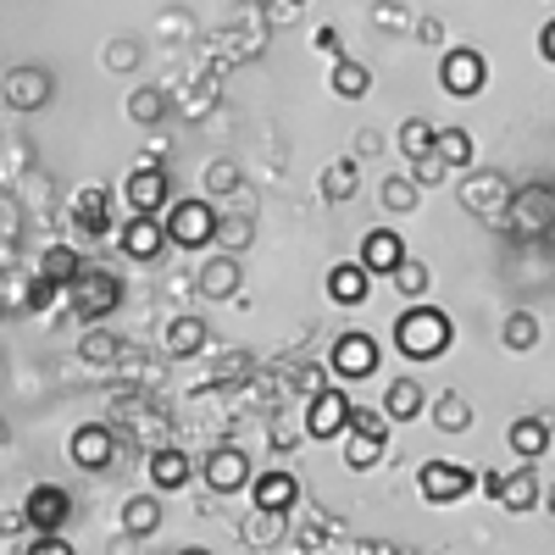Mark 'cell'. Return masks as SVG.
<instances>
[{"label": "cell", "mask_w": 555, "mask_h": 555, "mask_svg": "<svg viewBox=\"0 0 555 555\" xmlns=\"http://www.w3.org/2000/svg\"><path fill=\"white\" fill-rule=\"evenodd\" d=\"M395 345H400V356H411V361L444 356V350H450V317H444L439 306H411V311H400Z\"/></svg>", "instance_id": "6da1fadb"}, {"label": "cell", "mask_w": 555, "mask_h": 555, "mask_svg": "<svg viewBox=\"0 0 555 555\" xmlns=\"http://www.w3.org/2000/svg\"><path fill=\"white\" fill-rule=\"evenodd\" d=\"M167 245H178V250H201V245H211L217 240V206L211 201H167Z\"/></svg>", "instance_id": "7a4b0ae2"}, {"label": "cell", "mask_w": 555, "mask_h": 555, "mask_svg": "<svg viewBox=\"0 0 555 555\" xmlns=\"http://www.w3.org/2000/svg\"><path fill=\"white\" fill-rule=\"evenodd\" d=\"M439 83H444V95H478V89L489 83V62H483V51H467V44H455V51H444V62H439Z\"/></svg>", "instance_id": "3957f363"}, {"label": "cell", "mask_w": 555, "mask_h": 555, "mask_svg": "<svg viewBox=\"0 0 555 555\" xmlns=\"http://www.w3.org/2000/svg\"><path fill=\"white\" fill-rule=\"evenodd\" d=\"M250 500L261 517H284L300 505V478L289 467H272V473H250Z\"/></svg>", "instance_id": "277c9868"}, {"label": "cell", "mask_w": 555, "mask_h": 555, "mask_svg": "<svg viewBox=\"0 0 555 555\" xmlns=\"http://www.w3.org/2000/svg\"><path fill=\"white\" fill-rule=\"evenodd\" d=\"M473 473L461 467V461H423V478H416V489H423V500L434 505H455V500H467L473 494Z\"/></svg>", "instance_id": "5b68a950"}, {"label": "cell", "mask_w": 555, "mask_h": 555, "mask_svg": "<svg viewBox=\"0 0 555 555\" xmlns=\"http://www.w3.org/2000/svg\"><path fill=\"white\" fill-rule=\"evenodd\" d=\"M350 423V395L334 389V384H322L306 405V439H339Z\"/></svg>", "instance_id": "8992f818"}, {"label": "cell", "mask_w": 555, "mask_h": 555, "mask_svg": "<svg viewBox=\"0 0 555 555\" xmlns=\"http://www.w3.org/2000/svg\"><path fill=\"white\" fill-rule=\"evenodd\" d=\"M328 361H334V378L361 384V378L378 373V339H373V334H339Z\"/></svg>", "instance_id": "52a82bcc"}, {"label": "cell", "mask_w": 555, "mask_h": 555, "mask_svg": "<svg viewBox=\"0 0 555 555\" xmlns=\"http://www.w3.org/2000/svg\"><path fill=\"white\" fill-rule=\"evenodd\" d=\"M122 201H128L133 211H145V217H162L167 201H172V183H167V172H162L156 162H145V167H133V172H128Z\"/></svg>", "instance_id": "ba28073f"}, {"label": "cell", "mask_w": 555, "mask_h": 555, "mask_svg": "<svg viewBox=\"0 0 555 555\" xmlns=\"http://www.w3.org/2000/svg\"><path fill=\"white\" fill-rule=\"evenodd\" d=\"M400 256H405V240L395 234V228H366V234H361V256H356V267H361L366 278H389V272L400 267Z\"/></svg>", "instance_id": "9c48e42d"}, {"label": "cell", "mask_w": 555, "mask_h": 555, "mask_svg": "<svg viewBox=\"0 0 555 555\" xmlns=\"http://www.w3.org/2000/svg\"><path fill=\"white\" fill-rule=\"evenodd\" d=\"M67 517H73V500H67V489H56V483H39V489L23 500V522L39 528V533L67 528Z\"/></svg>", "instance_id": "30bf717a"}, {"label": "cell", "mask_w": 555, "mask_h": 555, "mask_svg": "<svg viewBox=\"0 0 555 555\" xmlns=\"http://www.w3.org/2000/svg\"><path fill=\"white\" fill-rule=\"evenodd\" d=\"M117 245H122V256H128V261H156V256L167 250V228H162V217H145V211H133V217L122 222Z\"/></svg>", "instance_id": "8fae6325"}, {"label": "cell", "mask_w": 555, "mask_h": 555, "mask_svg": "<svg viewBox=\"0 0 555 555\" xmlns=\"http://www.w3.org/2000/svg\"><path fill=\"white\" fill-rule=\"evenodd\" d=\"M206 483L217 489V494H240L245 483H250V455L245 450H234V444H222V450H211L206 455Z\"/></svg>", "instance_id": "7c38bea8"}, {"label": "cell", "mask_w": 555, "mask_h": 555, "mask_svg": "<svg viewBox=\"0 0 555 555\" xmlns=\"http://www.w3.org/2000/svg\"><path fill=\"white\" fill-rule=\"evenodd\" d=\"M67 450H73V461H78L83 473H106V467H112V455H117V439H112L106 423H83V428L73 434Z\"/></svg>", "instance_id": "4fadbf2b"}, {"label": "cell", "mask_w": 555, "mask_h": 555, "mask_svg": "<svg viewBox=\"0 0 555 555\" xmlns=\"http://www.w3.org/2000/svg\"><path fill=\"white\" fill-rule=\"evenodd\" d=\"M51 73L44 67H17V73H7V106L12 112H39L44 101H51Z\"/></svg>", "instance_id": "5bb4252c"}, {"label": "cell", "mask_w": 555, "mask_h": 555, "mask_svg": "<svg viewBox=\"0 0 555 555\" xmlns=\"http://www.w3.org/2000/svg\"><path fill=\"white\" fill-rule=\"evenodd\" d=\"M67 289H78L73 306H78L83 317H101V311H112V306L122 300V278H112V272H89V278H73Z\"/></svg>", "instance_id": "9a60e30c"}, {"label": "cell", "mask_w": 555, "mask_h": 555, "mask_svg": "<svg viewBox=\"0 0 555 555\" xmlns=\"http://www.w3.org/2000/svg\"><path fill=\"white\" fill-rule=\"evenodd\" d=\"M151 483L156 489H183V483H190V473H195V461L190 455H183V450H172V444H162V450H151Z\"/></svg>", "instance_id": "2e32d148"}, {"label": "cell", "mask_w": 555, "mask_h": 555, "mask_svg": "<svg viewBox=\"0 0 555 555\" xmlns=\"http://www.w3.org/2000/svg\"><path fill=\"white\" fill-rule=\"evenodd\" d=\"M240 261L234 256H211L206 267H201V295L206 300H234V289H240Z\"/></svg>", "instance_id": "e0dca14e"}, {"label": "cell", "mask_w": 555, "mask_h": 555, "mask_svg": "<svg viewBox=\"0 0 555 555\" xmlns=\"http://www.w3.org/2000/svg\"><path fill=\"white\" fill-rule=\"evenodd\" d=\"M366 289H373V278H366L356 261H339V267L328 272V300H334V306H361Z\"/></svg>", "instance_id": "ac0fdd59"}, {"label": "cell", "mask_w": 555, "mask_h": 555, "mask_svg": "<svg viewBox=\"0 0 555 555\" xmlns=\"http://www.w3.org/2000/svg\"><path fill=\"white\" fill-rule=\"evenodd\" d=\"M73 217L89 228V234H106L112 228V195L101 190V183H89V190H78V201H73Z\"/></svg>", "instance_id": "d6986e66"}, {"label": "cell", "mask_w": 555, "mask_h": 555, "mask_svg": "<svg viewBox=\"0 0 555 555\" xmlns=\"http://www.w3.org/2000/svg\"><path fill=\"white\" fill-rule=\"evenodd\" d=\"M444 167H473L478 145H473V133L467 128H434V145H428Z\"/></svg>", "instance_id": "ffe728a7"}, {"label": "cell", "mask_w": 555, "mask_h": 555, "mask_svg": "<svg viewBox=\"0 0 555 555\" xmlns=\"http://www.w3.org/2000/svg\"><path fill=\"white\" fill-rule=\"evenodd\" d=\"M505 444H512L522 461H539V455L550 450V423H544V416H522V423H512Z\"/></svg>", "instance_id": "44dd1931"}, {"label": "cell", "mask_w": 555, "mask_h": 555, "mask_svg": "<svg viewBox=\"0 0 555 555\" xmlns=\"http://www.w3.org/2000/svg\"><path fill=\"white\" fill-rule=\"evenodd\" d=\"M156 528H162V500H156V494H133V500L122 505V533L151 539Z\"/></svg>", "instance_id": "7402d4cb"}, {"label": "cell", "mask_w": 555, "mask_h": 555, "mask_svg": "<svg viewBox=\"0 0 555 555\" xmlns=\"http://www.w3.org/2000/svg\"><path fill=\"white\" fill-rule=\"evenodd\" d=\"M373 89V67L356 62V56H334V95L339 101H361Z\"/></svg>", "instance_id": "603a6c76"}, {"label": "cell", "mask_w": 555, "mask_h": 555, "mask_svg": "<svg viewBox=\"0 0 555 555\" xmlns=\"http://www.w3.org/2000/svg\"><path fill=\"white\" fill-rule=\"evenodd\" d=\"M384 416H389V423H411V416H423V384H416V378H395L389 395H384Z\"/></svg>", "instance_id": "cb8c5ba5"}, {"label": "cell", "mask_w": 555, "mask_h": 555, "mask_svg": "<svg viewBox=\"0 0 555 555\" xmlns=\"http://www.w3.org/2000/svg\"><path fill=\"white\" fill-rule=\"evenodd\" d=\"M206 334H211V328H206L201 317H172V328H167V356H178V361H183V356H201V350H206Z\"/></svg>", "instance_id": "d4e9b609"}, {"label": "cell", "mask_w": 555, "mask_h": 555, "mask_svg": "<svg viewBox=\"0 0 555 555\" xmlns=\"http://www.w3.org/2000/svg\"><path fill=\"white\" fill-rule=\"evenodd\" d=\"M505 512H533V500H539V478L533 467H517V478H500V494H494Z\"/></svg>", "instance_id": "484cf974"}, {"label": "cell", "mask_w": 555, "mask_h": 555, "mask_svg": "<svg viewBox=\"0 0 555 555\" xmlns=\"http://www.w3.org/2000/svg\"><path fill=\"white\" fill-rule=\"evenodd\" d=\"M345 439V467H356V473H366V467H378L384 461V450H389V439H373V434H339Z\"/></svg>", "instance_id": "4316f807"}, {"label": "cell", "mask_w": 555, "mask_h": 555, "mask_svg": "<svg viewBox=\"0 0 555 555\" xmlns=\"http://www.w3.org/2000/svg\"><path fill=\"white\" fill-rule=\"evenodd\" d=\"M434 428H439V434H467V428H473L467 395H439V400H434Z\"/></svg>", "instance_id": "83f0119b"}, {"label": "cell", "mask_w": 555, "mask_h": 555, "mask_svg": "<svg viewBox=\"0 0 555 555\" xmlns=\"http://www.w3.org/2000/svg\"><path fill=\"white\" fill-rule=\"evenodd\" d=\"M78 272H83V267H78V250H73V245H51V250H44V267H39V278H51L56 289H67Z\"/></svg>", "instance_id": "f1b7e54d"}, {"label": "cell", "mask_w": 555, "mask_h": 555, "mask_svg": "<svg viewBox=\"0 0 555 555\" xmlns=\"http://www.w3.org/2000/svg\"><path fill=\"white\" fill-rule=\"evenodd\" d=\"M356 195V162L339 156L334 167H322V201H350Z\"/></svg>", "instance_id": "f546056e"}, {"label": "cell", "mask_w": 555, "mask_h": 555, "mask_svg": "<svg viewBox=\"0 0 555 555\" xmlns=\"http://www.w3.org/2000/svg\"><path fill=\"white\" fill-rule=\"evenodd\" d=\"M389 278H395V289H400L405 300H423V295H428V267L411 261V256H400V267H395Z\"/></svg>", "instance_id": "4dcf8cb0"}, {"label": "cell", "mask_w": 555, "mask_h": 555, "mask_svg": "<svg viewBox=\"0 0 555 555\" xmlns=\"http://www.w3.org/2000/svg\"><path fill=\"white\" fill-rule=\"evenodd\" d=\"M117 350H122V345H117V334H106V328H89V334H83V345H78V356H83L89 366H112V361H117Z\"/></svg>", "instance_id": "1f68e13d"}, {"label": "cell", "mask_w": 555, "mask_h": 555, "mask_svg": "<svg viewBox=\"0 0 555 555\" xmlns=\"http://www.w3.org/2000/svg\"><path fill=\"white\" fill-rule=\"evenodd\" d=\"M378 195H384V206H389V211H400V217H405V211H416V201H423V190H416V183H411L405 172H400V178H384V190H378Z\"/></svg>", "instance_id": "d6a6232c"}, {"label": "cell", "mask_w": 555, "mask_h": 555, "mask_svg": "<svg viewBox=\"0 0 555 555\" xmlns=\"http://www.w3.org/2000/svg\"><path fill=\"white\" fill-rule=\"evenodd\" d=\"M434 145V122L428 117H405L400 122V156H423Z\"/></svg>", "instance_id": "836d02e7"}, {"label": "cell", "mask_w": 555, "mask_h": 555, "mask_svg": "<svg viewBox=\"0 0 555 555\" xmlns=\"http://www.w3.org/2000/svg\"><path fill=\"white\" fill-rule=\"evenodd\" d=\"M162 112H167V95H162V89H139V95L128 101V117H133L139 128H151V122H162Z\"/></svg>", "instance_id": "e575fe53"}, {"label": "cell", "mask_w": 555, "mask_h": 555, "mask_svg": "<svg viewBox=\"0 0 555 555\" xmlns=\"http://www.w3.org/2000/svg\"><path fill=\"white\" fill-rule=\"evenodd\" d=\"M505 345H512V350H533L539 345V317H528V311L505 317Z\"/></svg>", "instance_id": "d590c367"}, {"label": "cell", "mask_w": 555, "mask_h": 555, "mask_svg": "<svg viewBox=\"0 0 555 555\" xmlns=\"http://www.w3.org/2000/svg\"><path fill=\"white\" fill-rule=\"evenodd\" d=\"M405 162H411V172H405V178L416 183V190H434V183H444V172H450L434 151H423V156H405Z\"/></svg>", "instance_id": "8d00e7d4"}, {"label": "cell", "mask_w": 555, "mask_h": 555, "mask_svg": "<svg viewBox=\"0 0 555 555\" xmlns=\"http://www.w3.org/2000/svg\"><path fill=\"white\" fill-rule=\"evenodd\" d=\"M350 434H373V439H389V416H378V411H366V405H350V423H345Z\"/></svg>", "instance_id": "74e56055"}, {"label": "cell", "mask_w": 555, "mask_h": 555, "mask_svg": "<svg viewBox=\"0 0 555 555\" xmlns=\"http://www.w3.org/2000/svg\"><path fill=\"white\" fill-rule=\"evenodd\" d=\"M206 183H211V195H234V190H240V167H234V162H217V167L206 172Z\"/></svg>", "instance_id": "f35d334b"}, {"label": "cell", "mask_w": 555, "mask_h": 555, "mask_svg": "<svg viewBox=\"0 0 555 555\" xmlns=\"http://www.w3.org/2000/svg\"><path fill=\"white\" fill-rule=\"evenodd\" d=\"M133 62H139V44H133V39L106 44V67H112V73H133Z\"/></svg>", "instance_id": "ab89813d"}, {"label": "cell", "mask_w": 555, "mask_h": 555, "mask_svg": "<svg viewBox=\"0 0 555 555\" xmlns=\"http://www.w3.org/2000/svg\"><path fill=\"white\" fill-rule=\"evenodd\" d=\"M28 550H34V555H73V544H67L62 533H39Z\"/></svg>", "instance_id": "60d3db41"}, {"label": "cell", "mask_w": 555, "mask_h": 555, "mask_svg": "<svg viewBox=\"0 0 555 555\" xmlns=\"http://www.w3.org/2000/svg\"><path fill=\"white\" fill-rule=\"evenodd\" d=\"M311 44H317V51H328V56H345V39H339V28H317V34H311Z\"/></svg>", "instance_id": "b9f144b4"}, {"label": "cell", "mask_w": 555, "mask_h": 555, "mask_svg": "<svg viewBox=\"0 0 555 555\" xmlns=\"http://www.w3.org/2000/svg\"><path fill=\"white\" fill-rule=\"evenodd\" d=\"M300 439H306V428H284V423L272 428V450H295Z\"/></svg>", "instance_id": "7bdbcfd3"}, {"label": "cell", "mask_w": 555, "mask_h": 555, "mask_svg": "<svg viewBox=\"0 0 555 555\" xmlns=\"http://www.w3.org/2000/svg\"><path fill=\"white\" fill-rule=\"evenodd\" d=\"M51 300H56V284H51V278H34V295H28V306H39V311H44Z\"/></svg>", "instance_id": "ee69618b"}, {"label": "cell", "mask_w": 555, "mask_h": 555, "mask_svg": "<svg viewBox=\"0 0 555 555\" xmlns=\"http://www.w3.org/2000/svg\"><path fill=\"white\" fill-rule=\"evenodd\" d=\"M416 39H423V44H444V23L439 17H423V23H416Z\"/></svg>", "instance_id": "f6af8a7d"}, {"label": "cell", "mask_w": 555, "mask_h": 555, "mask_svg": "<svg viewBox=\"0 0 555 555\" xmlns=\"http://www.w3.org/2000/svg\"><path fill=\"white\" fill-rule=\"evenodd\" d=\"M539 56H544V62H555V23H544V28H539Z\"/></svg>", "instance_id": "bcb514c9"}, {"label": "cell", "mask_w": 555, "mask_h": 555, "mask_svg": "<svg viewBox=\"0 0 555 555\" xmlns=\"http://www.w3.org/2000/svg\"><path fill=\"white\" fill-rule=\"evenodd\" d=\"M295 389L317 395V389H322V373H317V366H306V373H295Z\"/></svg>", "instance_id": "7dc6e473"}, {"label": "cell", "mask_w": 555, "mask_h": 555, "mask_svg": "<svg viewBox=\"0 0 555 555\" xmlns=\"http://www.w3.org/2000/svg\"><path fill=\"white\" fill-rule=\"evenodd\" d=\"M378 17H384V28H405V17H400L395 7H378Z\"/></svg>", "instance_id": "c3c4849f"}, {"label": "cell", "mask_w": 555, "mask_h": 555, "mask_svg": "<svg viewBox=\"0 0 555 555\" xmlns=\"http://www.w3.org/2000/svg\"><path fill=\"white\" fill-rule=\"evenodd\" d=\"M289 7H306V0H289Z\"/></svg>", "instance_id": "681fc988"}]
</instances>
